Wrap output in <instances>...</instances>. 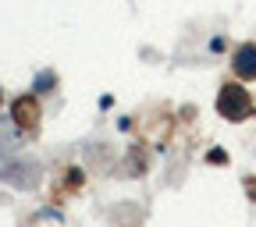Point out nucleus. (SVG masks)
<instances>
[{
  "mask_svg": "<svg viewBox=\"0 0 256 227\" xmlns=\"http://www.w3.org/2000/svg\"><path fill=\"white\" fill-rule=\"evenodd\" d=\"M217 110L228 117V121H246L249 114H252V100H249V92H246V85H238V82H228L220 92H217Z\"/></svg>",
  "mask_w": 256,
  "mask_h": 227,
  "instance_id": "f257e3e1",
  "label": "nucleus"
},
{
  "mask_svg": "<svg viewBox=\"0 0 256 227\" xmlns=\"http://www.w3.org/2000/svg\"><path fill=\"white\" fill-rule=\"evenodd\" d=\"M232 68H235V75L238 78H256V43H242L238 50H235V57H232Z\"/></svg>",
  "mask_w": 256,
  "mask_h": 227,
  "instance_id": "f03ea898",
  "label": "nucleus"
},
{
  "mask_svg": "<svg viewBox=\"0 0 256 227\" xmlns=\"http://www.w3.org/2000/svg\"><path fill=\"white\" fill-rule=\"evenodd\" d=\"M36 121H40V107H36L32 96H28V100H14V124L18 128H32Z\"/></svg>",
  "mask_w": 256,
  "mask_h": 227,
  "instance_id": "7ed1b4c3",
  "label": "nucleus"
},
{
  "mask_svg": "<svg viewBox=\"0 0 256 227\" xmlns=\"http://www.w3.org/2000/svg\"><path fill=\"white\" fill-rule=\"evenodd\" d=\"M46 89H54V71H40L36 75V92H46Z\"/></svg>",
  "mask_w": 256,
  "mask_h": 227,
  "instance_id": "20e7f679",
  "label": "nucleus"
},
{
  "mask_svg": "<svg viewBox=\"0 0 256 227\" xmlns=\"http://www.w3.org/2000/svg\"><path fill=\"white\" fill-rule=\"evenodd\" d=\"M206 160H210V164H224V160H228V153H224V149H210Z\"/></svg>",
  "mask_w": 256,
  "mask_h": 227,
  "instance_id": "39448f33",
  "label": "nucleus"
}]
</instances>
